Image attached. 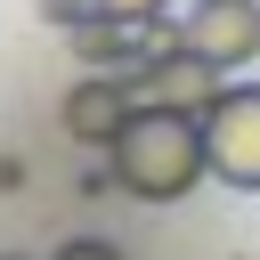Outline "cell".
I'll use <instances>...</instances> for the list:
<instances>
[{
	"instance_id": "cell-1",
	"label": "cell",
	"mask_w": 260,
	"mask_h": 260,
	"mask_svg": "<svg viewBox=\"0 0 260 260\" xmlns=\"http://www.w3.org/2000/svg\"><path fill=\"white\" fill-rule=\"evenodd\" d=\"M114 187L130 203H179L211 179V146H203V114L187 106H138V122L114 138Z\"/></svg>"
},
{
	"instance_id": "cell-2",
	"label": "cell",
	"mask_w": 260,
	"mask_h": 260,
	"mask_svg": "<svg viewBox=\"0 0 260 260\" xmlns=\"http://www.w3.org/2000/svg\"><path fill=\"white\" fill-rule=\"evenodd\" d=\"M203 146H211V179L236 195H260V81H228L203 106Z\"/></svg>"
},
{
	"instance_id": "cell-3",
	"label": "cell",
	"mask_w": 260,
	"mask_h": 260,
	"mask_svg": "<svg viewBox=\"0 0 260 260\" xmlns=\"http://www.w3.org/2000/svg\"><path fill=\"white\" fill-rule=\"evenodd\" d=\"M138 81L130 73H81L65 98H57V130H65V146H89V154H114V138L138 122Z\"/></svg>"
},
{
	"instance_id": "cell-4",
	"label": "cell",
	"mask_w": 260,
	"mask_h": 260,
	"mask_svg": "<svg viewBox=\"0 0 260 260\" xmlns=\"http://www.w3.org/2000/svg\"><path fill=\"white\" fill-rule=\"evenodd\" d=\"M171 32H179L203 65H219V73L260 65V0H195V8H179Z\"/></svg>"
},
{
	"instance_id": "cell-5",
	"label": "cell",
	"mask_w": 260,
	"mask_h": 260,
	"mask_svg": "<svg viewBox=\"0 0 260 260\" xmlns=\"http://www.w3.org/2000/svg\"><path fill=\"white\" fill-rule=\"evenodd\" d=\"M130 81H138V98H146V106H187V114H203V106L228 89V81H219V65H203L179 32H171L162 49H146V57L130 65Z\"/></svg>"
},
{
	"instance_id": "cell-6",
	"label": "cell",
	"mask_w": 260,
	"mask_h": 260,
	"mask_svg": "<svg viewBox=\"0 0 260 260\" xmlns=\"http://www.w3.org/2000/svg\"><path fill=\"white\" fill-rule=\"evenodd\" d=\"M146 32H154V24H122V16H81V24H73V57H81L89 73H130V65L146 57Z\"/></svg>"
},
{
	"instance_id": "cell-7",
	"label": "cell",
	"mask_w": 260,
	"mask_h": 260,
	"mask_svg": "<svg viewBox=\"0 0 260 260\" xmlns=\"http://www.w3.org/2000/svg\"><path fill=\"white\" fill-rule=\"evenodd\" d=\"M98 16H122V24H162L171 16V0H89Z\"/></svg>"
},
{
	"instance_id": "cell-8",
	"label": "cell",
	"mask_w": 260,
	"mask_h": 260,
	"mask_svg": "<svg viewBox=\"0 0 260 260\" xmlns=\"http://www.w3.org/2000/svg\"><path fill=\"white\" fill-rule=\"evenodd\" d=\"M49 260H122V244H106V236H65Z\"/></svg>"
},
{
	"instance_id": "cell-9",
	"label": "cell",
	"mask_w": 260,
	"mask_h": 260,
	"mask_svg": "<svg viewBox=\"0 0 260 260\" xmlns=\"http://www.w3.org/2000/svg\"><path fill=\"white\" fill-rule=\"evenodd\" d=\"M32 8H41V24H65V32H73L81 16H98L89 0H32Z\"/></svg>"
},
{
	"instance_id": "cell-10",
	"label": "cell",
	"mask_w": 260,
	"mask_h": 260,
	"mask_svg": "<svg viewBox=\"0 0 260 260\" xmlns=\"http://www.w3.org/2000/svg\"><path fill=\"white\" fill-rule=\"evenodd\" d=\"M0 260H16V252H0Z\"/></svg>"
}]
</instances>
